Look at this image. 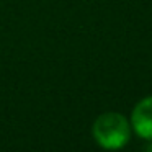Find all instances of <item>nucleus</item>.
Here are the masks:
<instances>
[{
    "mask_svg": "<svg viewBox=\"0 0 152 152\" xmlns=\"http://www.w3.org/2000/svg\"><path fill=\"white\" fill-rule=\"evenodd\" d=\"M93 139L103 149H121L131 139V126L129 121L121 113H103L93 123Z\"/></svg>",
    "mask_w": 152,
    "mask_h": 152,
    "instance_id": "1",
    "label": "nucleus"
},
{
    "mask_svg": "<svg viewBox=\"0 0 152 152\" xmlns=\"http://www.w3.org/2000/svg\"><path fill=\"white\" fill-rule=\"evenodd\" d=\"M131 126L142 139H152V96L142 98L134 106L131 115Z\"/></svg>",
    "mask_w": 152,
    "mask_h": 152,
    "instance_id": "2",
    "label": "nucleus"
},
{
    "mask_svg": "<svg viewBox=\"0 0 152 152\" xmlns=\"http://www.w3.org/2000/svg\"><path fill=\"white\" fill-rule=\"evenodd\" d=\"M144 151H152V139H151V144H147L144 147Z\"/></svg>",
    "mask_w": 152,
    "mask_h": 152,
    "instance_id": "3",
    "label": "nucleus"
}]
</instances>
